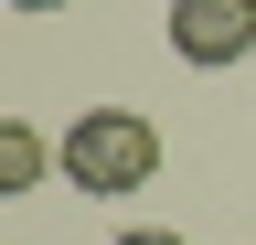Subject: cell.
<instances>
[{
    "instance_id": "7a4b0ae2",
    "label": "cell",
    "mask_w": 256,
    "mask_h": 245,
    "mask_svg": "<svg viewBox=\"0 0 256 245\" xmlns=\"http://www.w3.org/2000/svg\"><path fill=\"white\" fill-rule=\"evenodd\" d=\"M171 53L203 64V75L246 64L256 53V0H171Z\"/></svg>"
},
{
    "instance_id": "5b68a950",
    "label": "cell",
    "mask_w": 256,
    "mask_h": 245,
    "mask_svg": "<svg viewBox=\"0 0 256 245\" xmlns=\"http://www.w3.org/2000/svg\"><path fill=\"white\" fill-rule=\"evenodd\" d=\"M11 11H64V0H11Z\"/></svg>"
},
{
    "instance_id": "277c9868",
    "label": "cell",
    "mask_w": 256,
    "mask_h": 245,
    "mask_svg": "<svg viewBox=\"0 0 256 245\" xmlns=\"http://www.w3.org/2000/svg\"><path fill=\"white\" fill-rule=\"evenodd\" d=\"M118 245H182V235L171 224H139V235H118Z\"/></svg>"
},
{
    "instance_id": "3957f363",
    "label": "cell",
    "mask_w": 256,
    "mask_h": 245,
    "mask_svg": "<svg viewBox=\"0 0 256 245\" xmlns=\"http://www.w3.org/2000/svg\"><path fill=\"white\" fill-rule=\"evenodd\" d=\"M54 160H64V139H43L32 117H11V128H0V192H43Z\"/></svg>"
},
{
    "instance_id": "6da1fadb",
    "label": "cell",
    "mask_w": 256,
    "mask_h": 245,
    "mask_svg": "<svg viewBox=\"0 0 256 245\" xmlns=\"http://www.w3.org/2000/svg\"><path fill=\"white\" fill-rule=\"evenodd\" d=\"M160 171V128L139 107H86L75 128H64V181H75L86 203H118V192H150Z\"/></svg>"
}]
</instances>
